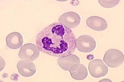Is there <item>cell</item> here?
Instances as JSON below:
<instances>
[{
    "label": "cell",
    "mask_w": 124,
    "mask_h": 82,
    "mask_svg": "<svg viewBox=\"0 0 124 82\" xmlns=\"http://www.w3.org/2000/svg\"><path fill=\"white\" fill-rule=\"evenodd\" d=\"M76 36L70 28L59 22L47 26L36 37V43L39 51L49 56L63 57L74 53Z\"/></svg>",
    "instance_id": "6da1fadb"
},
{
    "label": "cell",
    "mask_w": 124,
    "mask_h": 82,
    "mask_svg": "<svg viewBox=\"0 0 124 82\" xmlns=\"http://www.w3.org/2000/svg\"><path fill=\"white\" fill-rule=\"evenodd\" d=\"M103 61L108 67L111 68H116L124 63V54L118 49H111L106 52L103 58Z\"/></svg>",
    "instance_id": "7a4b0ae2"
},
{
    "label": "cell",
    "mask_w": 124,
    "mask_h": 82,
    "mask_svg": "<svg viewBox=\"0 0 124 82\" xmlns=\"http://www.w3.org/2000/svg\"><path fill=\"white\" fill-rule=\"evenodd\" d=\"M39 49L35 45L29 43L22 46L18 54L20 59L30 61H33L39 57Z\"/></svg>",
    "instance_id": "3957f363"
},
{
    "label": "cell",
    "mask_w": 124,
    "mask_h": 82,
    "mask_svg": "<svg viewBox=\"0 0 124 82\" xmlns=\"http://www.w3.org/2000/svg\"><path fill=\"white\" fill-rule=\"evenodd\" d=\"M96 45V41L93 37L87 35L80 36L76 42V47L82 52H91L95 49Z\"/></svg>",
    "instance_id": "277c9868"
},
{
    "label": "cell",
    "mask_w": 124,
    "mask_h": 82,
    "mask_svg": "<svg viewBox=\"0 0 124 82\" xmlns=\"http://www.w3.org/2000/svg\"><path fill=\"white\" fill-rule=\"evenodd\" d=\"M88 69L90 74L95 78H100L108 74V68L102 60L95 59L89 64Z\"/></svg>",
    "instance_id": "5b68a950"
},
{
    "label": "cell",
    "mask_w": 124,
    "mask_h": 82,
    "mask_svg": "<svg viewBox=\"0 0 124 82\" xmlns=\"http://www.w3.org/2000/svg\"><path fill=\"white\" fill-rule=\"evenodd\" d=\"M59 22L70 28H74L80 24L81 19L79 14L74 12H68L59 17Z\"/></svg>",
    "instance_id": "8992f818"
},
{
    "label": "cell",
    "mask_w": 124,
    "mask_h": 82,
    "mask_svg": "<svg viewBox=\"0 0 124 82\" xmlns=\"http://www.w3.org/2000/svg\"><path fill=\"white\" fill-rule=\"evenodd\" d=\"M17 67L18 72L23 76H32L37 71L35 65L33 63L26 60H20L18 62Z\"/></svg>",
    "instance_id": "52a82bcc"
},
{
    "label": "cell",
    "mask_w": 124,
    "mask_h": 82,
    "mask_svg": "<svg viewBox=\"0 0 124 82\" xmlns=\"http://www.w3.org/2000/svg\"><path fill=\"white\" fill-rule=\"evenodd\" d=\"M69 72L73 79L77 80H83L88 75L87 68L84 65L80 63L73 64L70 67Z\"/></svg>",
    "instance_id": "ba28073f"
},
{
    "label": "cell",
    "mask_w": 124,
    "mask_h": 82,
    "mask_svg": "<svg viewBox=\"0 0 124 82\" xmlns=\"http://www.w3.org/2000/svg\"><path fill=\"white\" fill-rule=\"evenodd\" d=\"M86 23L90 28L99 32L106 29L108 27L107 21L103 18L97 16L90 17L86 20Z\"/></svg>",
    "instance_id": "9c48e42d"
},
{
    "label": "cell",
    "mask_w": 124,
    "mask_h": 82,
    "mask_svg": "<svg viewBox=\"0 0 124 82\" xmlns=\"http://www.w3.org/2000/svg\"><path fill=\"white\" fill-rule=\"evenodd\" d=\"M6 40L8 47L13 49H17L21 47L23 43L22 36L17 32L9 34L7 36Z\"/></svg>",
    "instance_id": "30bf717a"
},
{
    "label": "cell",
    "mask_w": 124,
    "mask_h": 82,
    "mask_svg": "<svg viewBox=\"0 0 124 82\" xmlns=\"http://www.w3.org/2000/svg\"><path fill=\"white\" fill-rule=\"evenodd\" d=\"M58 64L62 69L68 71L70 66L73 64L80 63V60L74 54H70L63 57H59L57 60Z\"/></svg>",
    "instance_id": "8fae6325"
},
{
    "label": "cell",
    "mask_w": 124,
    "mask_h": 82,
    "mask_svg": "<svg viewBox=\"0 0 124 82\" xmlns=\"http://www.w3.org/2000/svg\"><path fill=\"white\" fill-rule=\"evenodd\" d=\"M120 1L118 0H101L98 1L99 3L103 8H114L117 5Z\"/></svg>",
    "instance_id": "7c38bea8"
},
{
    "label": "cell",
    "mask_w": 124,
    "mask_h": 82,
    "mask_svg": "<svg viewBox=\"0 0 124 82\" xmlns=\"http://www.w3.org/2000/svg\"><path fill=\"white\" fill-rule=\"evenodd\" d=\"M94 58V56L92 55H88L87 56V59L90 60H91L93 59Z\"/></svg>",
    "instance_id": "4fadbf2b"
}]
</instances>
